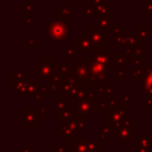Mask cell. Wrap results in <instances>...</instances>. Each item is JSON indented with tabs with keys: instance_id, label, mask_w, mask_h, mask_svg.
<instances>
[{
	"instance_id": "cell-1",
	"label": "cell",
	"mask_w": 152,
	"mask_h": 152,
	"mask_svg": "<svg viewBox=\"0 0 152 152\" xmlns=\"http://www.w3.org/2000/svg\"><path fill=\"white\" fill-rule=\"evenodd\" d=\"M69 20L70 18L58 14L53 17V19L48 24V26L43 27V31L48 33L49 40L51 43L64 42L69 37L70 31H71Z\"/></svg>"
},
{
	"instance_id": "cell-2",
	"label": "cell",
	"mask_w": 152,
	"mask_h": 152,
	"mask_svg": "<svg viewBox=\"0 0 152 152\" xmlns=\"http://www.w3.org/2000/svg\"><path fill=\"white\" fill-rule=\"evenodd\" d=\"M69 69H70V72L72 74V76L75 77L76 81L86 83L87 86L89 84L91 74H90L88 58H75V59L70 61Z\"/></svg>"
},
{
	"instance_id": "cell-3",
	"label": "cell",
	"mask_w": 152,
	"mask_h": 152,
	"mask_svg": "<svg viewBox=\"0 0 152 152\" xmlns=\"http://www.w3.org/2000/svg\"><path fill=\"white\" fill-rule=\"evenodd\" d=\"M89 68H90V81L88 86H99V87H106L108 86V68L106 65H102L94 61L91 57L88 58Z\"/></svg>"
},
{
	"instance_id": "cell-4",
	"label": "cell",
	"mask_w": 152,
	"mask_h": 152,
	"mask_svg": "<svg viewBox=\"0 0 152 152\" xmlns=\"http://www.w3.org/2000/svg\"><path fill=\"white\" fill-rule=\"evenodd\" d=\"M108 31L100 26H87L84 31L81 32L82 36H87L90 38L101 50L102 52L108 53Z\"/></svg>"
},
{
	"instance_id": "cell-5",
	"label": "cell",
	"mask_w": 152,
	"mask_h": 152,
	"mask_svg": "<svg viewBox=\"0 0 152 152\" xmlns=\"http://www.w3.org/2000/svg\"><path fill=\"white\" fill-rule=\"evenodd\" d=\"M55 66L53 58H38L37 63L32 65V74L40 81H50L55 74Z\"/></svg>"
},
{
	"instance_id": "cell-6",
	"label": "cell",
	"mask_w": 152,
	"mask_h": 152,
	"mask_svg": "<svg viewBox=\"0 0 152 152\" xmlns=\"http://www.w3.org/2000/svg\"><path fill=\"white\" fill-rule=\"evenodd\" d=\"M70 46L74 48L78 53H97V52H102V50L87 36H80L76 37V39L74 42L70 43Z\"/></svg>"
},
{
	"instance_id": "cell-7",
	"label": "cell",
	"mask_w": 152,
	"mask_h": 152,
	"mask_svg": "<svg viewBox=\"0 0 152 152\" xmlns=\"http://www.w3.org/2000/svg\"><path fill=\"white\" fill-rule=\"evenodd\" d=\"M137 48L140 46L134 32H125L121 36H113V48Z\"/></svg>"
},
{
	"instance_id": "cell-8",
	"label": "cell",
	"mask_w": 152,
	"mask_h": 152,
	"mask_svg": "<svg viewBox=\"0 0 152 152\" xmlns=\"http://www.w3.org/2000/svg\"><path fill=\"white\" fill-rule=\"evenodd\" d=\"M141 95H152V64H146L141 78Z\"/></svg>"
},
{
	"instance_id": "cell-9",
	"label": "cell",
	"mask_w": 152,
	"mask_h": 152,
	"mask_svg": "<svg viewBox=\"0 0 152 152\" xmlns=\"http://www.w3.org/2000/svg\"><path fill=\"white\" fill-rule=\"evenodd\" d=\"M11 82L12 90H19L26 82V70L25 69H12L11 70Z\"/></svg>"
},
{
	"instance_id": "cell-10",
	"label": "cell",
	"mask_w": 152,
	"mask_h": 152,
	"mask_svg": "<svg viewBox=\"0 0 152 152\" xmlns=\"http://www.w3.org/2000/svg\"><path fill=\"white\" fill-rule=\"evenodd\" d=\"M133 32L140 44L151 42V27L150 26H135Z\"/></svg>"
},
{
	"instance_id": "cell-11",
	"label": "cell",
	"mask_w": 152,
	"mask_h": 152,
	"mask_svg": "<svg viewBox=\"0 0 152 152\" xmlns=\"http://www.w3.org/2000/svg\"><path fill=\"white\" fill-rule=\"evenodd\" d=\"M91 58L94 61H96L97 63L102 64V65H106L108 69H113L114 70V61L113 58L110 57V53H106V52H97V53H94L91 55Z\"/></svg>"
},
{
	"instance_id": "cell-12",
	"label": "cell",
	"mask_w": 152,
	"mask_h": 152,
	"mask_svg": "<svg viewBox=\"0 0 152 152\" xmlns=\"http://www.w3.org/2000/svg\"><path fill=\"white\" fill-rule=\"evenodd\" d=\"M39 87H38V82L37 81H26L23 87L17 90L18 96H25V95H33L38 91Z\"/></svg>"
},
{
	"instance_id": "cell-13",
	"label": "cell",
	"mask_w": 152,
	"mask_h": 152,
	"mask_svg": "<svg viewBox=\"0 0 152 152\" xmlns=\"http://www.w3.org/2000/svg\"><path fill=\"white\" fill-rule=\"evenodd\" d=\"M96 23H97V26L107 30L108 32L109 31H113V28L115 27L114 26V21H113V13L97 15L96 17Z\"/></svg>"
},
{
	"instance_id": "cell-14",
	"label": "cell",
	"mask_w": 152,
	"mask_h": 152,
	"mask_svg": "<svg viewBox=\"0 0 152 152\" xmlns=\"http://www.w3.org/2000/svg\"><path fill=\"white\" fill-rule=\"evenodd\" d=\"M124 52L134 57V58H139V59H145L146 58V49L141 48V46H137V48H126L124 49Z\"/></svg>"
},
{
	"instance_id": "cell-15",
	"label": "cell",
	"mask_w": 152,
	"mask_h": 152,
	"mask_svg": "<svg viewBox=\"0 0 152 152\" xmlns=\"http://www.w3.org/2000/svg\"><path fill=\"white\" fill-rule=\"evenodd\" d=\"M63 82H64V76L59 75V74L55 70L53 76H52L51 80L49 81V89H50V90H57V88L62 87Z\"/></svg>"
},
{
	"instance_id": "cell-16",
	"label": "cell",
	"mask_w": 152,
	"mask_h": 152,
	"mask_svg": "<svg viewBox=\"0 0 152 152\" xmlns=\"http://www.w3.org/2000/svg\"><path fill=\"white\" fill-rule=\"evenodd\" d=\"M81 14L82 17H86V20L87 21H91L94 17H96V12H95V8L90 5H86V4H82L81 5Z\"/></svg>"
},
{
	"instance_id": "cell-17",
	"label": "cell",
	"mask_w": 152,
	"mask_h": 152,
	"mask_svg": "<svg viewBox=\"0 0 152 152\" xmlns=\"http://www.w3.org/2000/svg\"><path fill=\"white\" fill-rule=\"evenodd\" d=\"M38 6L33 2V0H27L23 6H21V13L23 15H32L33 11H36Z\"/></svg>"
},
{
	"instance_id": "cell-18",
	"label": "cell",
	"mask_w": 152,
	"mask_h": 152,
	"mask_svg": "<svg viewBox=\"0 0 152 152\" xmlns=\"http://www.w3.org/2000/svg\"><path fill=\"white\" fill-rule=\"evenodd\" d=\"M142 75H144V69L141 66H134L131 71V76H129V80L131 81H137V80H140L142 78Z\"/></svg>"
},
{
	"instance_id": "cell-19",
	"label": "cell",
	"mask_w": 152,
	"mask_h": 152,
	"mask_svg": "<svg viewBox=\"0 0 152 152\" xmlns=\"http://www.w3.org/2000/svg\"><path fill=\"white\" fill-rule=\"evenodd\" d=\"M59 12H61V15H64V17H68V18H71V17L76 15V12L74 10H71L70 6H68V5L59 6Z\"/></svg>"
},
{
	"instance_id": "cell-20",
	"label": "cell",
	"mask_w": 152,
	"mask_h": 152,
	"mask_svg": "<svg viewBox=\"0 0 152 152\" xmlns=\"http://www.w3.org/2000/svg\"><path fill=\"white\" fill-rule=\"evenodd\" d=\"M91 6L95 8V12H96V11H100V10H103V8L108 7L109 2H108V0H93Z\"/></svg>"
},
{
	"instance_id": "cell-21",
	"label": "cell",
	"mask_w": 152,
	"mask_h": 152,
	"mask_svg": "<svg viewBox=\"0 0 152 152\" xmlns=\"http://www.w3.org/2000/svg\"><path fill=\"white\" fill-rule=\"evenodd\" d=\"M140 10L145 12L146 15L152 17V0H146L144 4L140 5Z\"/></svg>"
},
{
	"instance_id": "cell-22",
	"label": "cell",
	"mask_w": 152,
	"mask_h": 152,
	"mask_svg": "<svg viewBox=\"0 0 152 152\" xmlns=\"http://www.w3.org/2000/svg\"><path fill=\"white\" fill-rule=\"evenodd\" d=\"M113 78L115 81H122L125 78V68H116L113 70Z\"/></svg>"
},
{
	"instance_id": "cell-23",
	"label": "cell",
	"mask_w": 152,
	"mask_h": 152,
	"mask_svg": "<svg viewBox=\"0 0 152 152\" xmlns=\"http://www.w3.org/2000/svg\"><path fill=\"white\" fill-rule=\"evenodd\" d=\"M76 53H77V51L74 49V48H66L65 50H64V58L65 59H70V61H72V59H75L76 57Z\"/></svg>"
},
{
	"instance_id": "cell-24",
	"label": "cell",
	"mask_w": 152,
	"mask_h": 152,
	"mask_svg": "<svg viewBox=\"0 0 152 152\" xmlns=\"http://www.w3.org/2000/svg\"><path fill=\"white\" fill-rule=\"evenodd\" d=\"M55 70H56L59 75L65 76L66 72L69 71V65H66V64H64V63H59V64H57V65L55 66Z\"/></svg>"
},
{
	"instance_id": "cell-25",
	"label": "cell",
	"mask_w": 152,
	"mask_h": 152,
	"mask_svg": "<svg viewBox=\"0 0 152 152\" xmlns=\"http://www.w3.org/2000/svg\"><path fill=\"white\" fill-rule=\"evenodd\" d=\"M26 44L28 48H32V49H36L38 46V38L37 37H27L26 39Z\"/></svg>"
},
{
	"instance_id": "cell-26",
	"label": "cell",
	"mask_w": 152,
	"mask_h": 152,
	"mask_svg": "<svg viewBox=\"0 0 152 152\" xmlns=\"http://www.w3.org/2000/svg\"><path fill=\"white\" fill-rule=\"evenodd\" d=\"M32 24H33V18H32V15H23L21 26H31Z\"/></svg>"
},
{
	"instance_id": "cell-27",
	"label": "cell",
	"mask_w": 152,
	"mask_h": 152,
	"mask_svg": "<svg viewBox=\"0 0 152 152\" xmlns=\"http://www.w3.org/2000/svg\"><path fill=\"white\" fill-rule=\"evenodd\" d=\"M126 31H125V27H122V26H115L114 28H113V31H112V33H113V36H121V34H124Z\"/></svg>"
},
{
	"instance_id": "cell-28",
	"label": "cell",
	"mask_w": 152,
	"mask_h": 152,
	"mask_svg": "<svg viewBox=\"0 0 152 152\" xmlns=\"http://www.w3.org/2000/svg\"><path fill=\"white\" fill-rule=\"evenodd\" d=\"M112 90H113V88L110 87V86H106V87H99V94L101 95V94H107V93H112Z\"/></svg>"
},
{
	"instance_id": "cell-29",
	"label": "cell",
	"mask_w": 152,
	"mask_h": 152,
	"mask_svg": "<svg viewBox=\"0 0 152 152\" xmlns=\"http://www.w3.org/2000/svg\"><path fill=\"white\" fill-rule=\"evenodd\" d=\"M64 1H65V5H68V6L76 5V0H64Z\"/></svg>"
},
{
	"instance_id": "cell-30",
	"label": "cell",
	"mask_w": 152,
	"mask_h": 152,
	"mask_svg": "<svg viewBox=\"0 0 152 152\" xmlns=\"http://www.w3.org/2000/svg\"><path fill=\"white\" fill-rule=\"evenodd\" d=\"M91 1H93V0H91Z\"/></svg>"
}]
</instances>
